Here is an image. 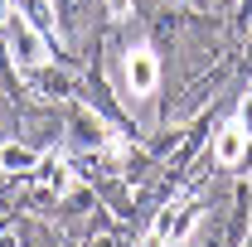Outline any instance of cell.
<instances>
[{
  "label": "cell",
  "mask_w": 252,
  "mask_h": 247,
  "mask_svg": "<svg viewBox=\"0 0 252 247\" xmlns=\"http://www.w3.org/2000/svg\"><path fill=\"white\" fill-rule=\"evenodd\" d=\"M5 49H10L15 68H25V73H34V68H44V63H49L44 34H39V25H34V20L25 15V10L5 20Z\"/></svg>",
  "instance_id": "cell-1"
},
{
  "label": "cell",
  "mask_w": 252,
  "mask_h": 247,
  "mask_svg": "<svg viewBox=\"0 0 252 247\" xmlns=\"http://www.w3.org/2000/svg\"><path fill=\"white\" fill-rule=\"evenodd\" d=\"M126 88H131V97H151L160 88V59H156V49H146V44L126 49Z\"/></svg>",
  "instance_id": "cell-2"
},
{
  "label": "cell",
  "mask_w": 252,
  "mask_h": 247,
  "mask_svg": "<svg viewBox=\"0 0 252 247\" xmlns=\"http://www.w3.org/2000/svg\"><path fill=\"white\" fill-rule=\"evenodd\" d=\"M68 117H73L68 131H73V141H78V146H88V151H102V146H107V136H112L107 117H97L93 107H73Z\"/></svg>",
  "instance_id": "cell-3"
},
{
  "label": "cell",
  "mask_w": 252,
  "mask_h": 247,
  "mask_svg": "<svg viewBox=\"0 0 252 247\" xmlns=\"http://www.w3.org/2000/svg\"><path fill=\"white\" fill-rule=\"evenodd\" d=\"M248 151H252V136L238 122H228L219 136H214V160H219V165H243Z\"/></svg>",
  "instance_id": "cell-4"
},
{
  "label": "cell",
  "mask_w": 252,
  "mask_h": 247,
  "mask_svg": "<svg viewBox=\"0 0 252 247\" xmlns=\"http://www.w3.org/2000/svg\"><path fill=\"white\" fill-rule=\"evenodd\" d=\"M44 165V155L34 151V146H20V141H5L0 146V170L5 175H34Z\"/></svg>",
  "instance_id": "cell-5"
},
{
  "label": "cell",
  "mask_w": 252,
  "mask_h": 247,
  "mask_svg": "<svg viewBox=\"0 0 252 247\" xmlns=\"http://www.w3.org/2000/svg\"><path fill=\"white\" fill-rule=\"evenodd\" d=\"M34 88H39L44 97H54V102H68V97H73V83H68L63 73H54L49 63H44V68H34Z\"/></svg>",
  "instance_id": "cell-6"
},
{
  "label": "cell",
  "mask_w": 252,
  "mask_h": 247,
  "mask_svg": "<svg viewBox=\"0 0 252 247\" xmlns=\"http://www.w3.org/2000/svg\"><path fill=\"white\" fill-rule=\"evenodd\" d=\"M238 126H243V131L252 136V93L243 97V107H238Z\"/></svg>",
  "instance_id": "cell-7"
},
{
  "label": "cell",
  "mask_w": 252,
  "mask_h": 247,
  "mask_svg": "<svg viewBox=\"0 0 252 247\" xmlns=\"http://www.w3.org/2000/svg\"><path fill=\"white\" fill-rule=\"evenodd\" d=\"M107 15H112V20H126V15H131V0H107Z\"/></svg>",
  "instance_id": "cell-8"
},
{
  "label": "cell",
  "mask_w": 252,
  "mask_h": 247,
  "mask_svg": "<svg viewBox=\"0 0 252 247\" xmlns=\"http://www.w3.org/2000/svg\"><path fill=\"white\" fill-rule=\"evenodd\" d=\"M0 247H20V233L15 228H0Z\"/></svg>",
  "instance_id": "cell-9"
},
{
  "label": "cell",
  "mask_w": 252,
  "mask_h": 247,
  "mask_svg": "<svg viewBox=\"0 0 252 247\" xmlns=\"http://www.w3.org/2000/svg\"><path fill=\"white\" fill-rule=\"evenodd\" d=\"M15 10H10V0H0V30H5V20H10Z\"/></svg>",
  "instance_id": "cell-10"
},
{
  "label": "cell",
  "mask_w": 252,
  "mask_h": 247,
  "mask_svg": "<svg viewBox=\"0 0 252 247\" xmlns=\"http://www.w3.org/2000/svg\"><path fill=\"white\" fill-rule=\"evenodd\" d=\"M88 247H117V238H93Z\"/></svg>",
  "instance_id": "cell-11"
}]
</instances>
